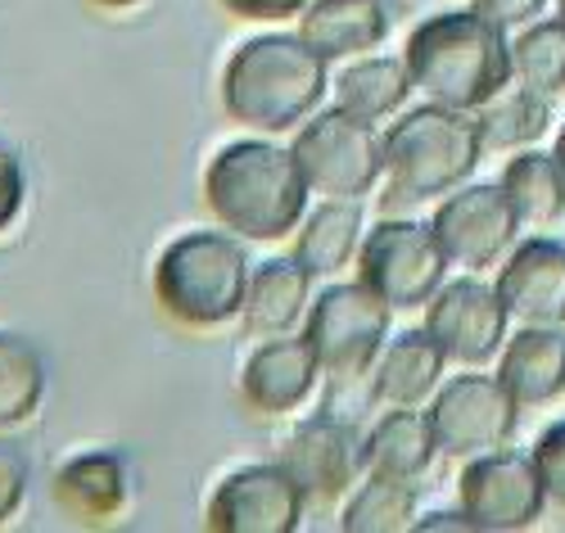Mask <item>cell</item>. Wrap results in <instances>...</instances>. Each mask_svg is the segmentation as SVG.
<instances>
[{
  "label": "cell",
  "mask_w": 565,
  "mask_h": 533,
  "mask_svg": "<svg viewBox=\"0 0 565 533\" xmlns=\"http://www.w3.org/2000/svg\"><path fill=\"white\" fill-rule=\"evenodd\" d=\"M362 245V204L358 200H321L303 213L295 231V258L312 276H335L358 258Z\"/></svg>",
  "instance_id": "cell-23"
},
{
  "label": "cell",
  "mask_w": 565,
  "mask_h": 533,
  "mask_svg": "<svg viewBox=\"0 0 565 533\" xmlns=\"http://www.w3.org/2000/svg\"><path fill=\"white\" fill-rule=\"evenodd\" d=\"M430 429L444 457H480L493 448H507L515 420H521V403H515L498 375H480V366H466V375L444 380L430 407Z\"/></svg>",
  "instance_id": "cell-9"
},
{
  "label": "cell",
  "mask_w": 565,
  "mask_h": 533,
  "mask_svg": "<svg viewBox=\"0 0 565 533\" xmlns=\"http://www.w3.org/2000/svg\"><path fill=\"white\" fill-rule=\"evenodd\" d=\"M321 380V362L308 334H271L249 353L241 371V398L263 416H286L308 403Z\"/></svg>",
  "instance_id": "cell-16"
},
{
  "label": "cell",
  "mask_w": 565,
  "mask_h": 533,
  "mask_svg": "<svg viewBox=\"0 0 565 533\" xmlns=\"http://www.w3.org/2000/svg\"><path fill=\"white\" fill-rule=\"evenodd\" d=\"M416 529H420V533H444V529L476 533V524H470V515H466V511H435V515H426V520H416Z\"/></svg>",
  "instance_id": "cell-35"
},
{
  "label": "cell",
  "mask_w": 565,
  "mask_h": 533,
  "mask_svg": "<svg viewBox=\"0 0 565 533\" xmlns=\"http://www.w3.org/2000/svg\"><path fill=\"white\" fill-rule=\"evenodd\" d=\"M312 185L295 150L263 136L231 140L204 168V204L209 213L241 239H286L308 213Z\"/></svg>",
  "instance_id": "cell-1"
},
{
  "label": "cell",
  "mask_w": 565,
  "mask_h": 533,
  "mask_svg": "<svg viewBox=\"0 0 565 533\" xmlns=\"http://www.w3.org/2000/svg\"><path fill=\"white\" fill-rule=\"evenodd\" d=\"M295 159L321 200H362L385 177V136L349 109H321L295 131Z\"/></svg>",
  "instance_id": "cell-7"
},
{
  "label": "cell",
  "mask_w": 565,
  "mask_h": 533,
  "mask_svg": "<svg viewBox=\"0 0 565 533\" xmlns=\"http://www.w3.org/2000/svg\"><path fill=\"white\" fill-rule=\"evenodd\" d=\"M217 6L235 19H249V23H280V19L303 14L308 0H217Z\"/></svg>",
  "instance_id": "cell-34"
},
{
  "label": "cell",
  "mask_w": 565,
  "mask_h": 533,
  "mask_svg": "<svg viewBox=\"0 0 565 533\" xmlns=\"http://www.w3.org/2000/svg\"><path fill=\"white\" fill-rule=\"evenodd\" d=\"M547 0H470V10L480 19H489L493 28L511 32V28H530L539 14H543Z\"/></svg>",
  "instance_id": "cell-33"
},
{
  "label": "cell",
  "mask_w": 565,
  "mask_h": 533,
  "mask_svg": "<svg viewBox=\"0 0 565 533\" xmlns=\"http://www.w3.org/2000/svg\"><path fill=\"white\" fill-rule=\"evenodd\" d=\"M23 200H28V172H23V159L14 145L0 140V235H6L19 213H23Z\"/></svg>",
  "instance_id": "cell-32"
},
{
  "label": "cell",
  "mask_w": 565,
  "mask_h": 533,
  "mask_svg": "<svg viewBox=\"0 0 565 533\" xmlns=\"http://www.w3.org/2000/svg\"><path fill=\"white\" fill-rule=\"evenodd\" d=\"M249 276L245 245L226 226L185 231L154 263V299L185 330H217L245 312Z\"/></svg>",
  "instance_id": "cell-5"
},
{
  "label": "cell",
  "mask_w": 565,
  "mask_h": 533,
  "mask_svg": "<svg viewBox=\"0 0 565 533\" xmlns=\"http://www.w3.org/2000/svg\"><path fill=\"white\" fill-rule=\"evenodd\" d=\"M312 303V271L290 254V258H267L249 276V295H245V326L249 334H290Z\"/></svg>",
  "instance_id": "cell-20"
},
{
  "label": "cell",
  "mask_w": 565,
  "mask_h": 533,
  "mask_svg": "<svg viewBox=\"0 0 565 533\" xmlns=\"http://www.w3.org/2000/svg\"><path fill=\"white\" fill-rule=\"evenodd\" d=\"M280 466L290 470V479L303 489L308 502H340L362 466V439L353 434V425H344L331 407L308 416L303 425H295V434L280 444Z\"/></svg>",
  "instance_id": "cell-14"
},
{
  "label": "cell",
  "mask_w": 565,
  "mask_h": 533,
  "mask_svg": "<svg viewBox=\"0 0 565 533\" xmlns=\"http://www.w3.org/2000/svg\"><path fill=\"white\" fill-rule=\"evenodd\" d=\"M502 390L525 407H547L565 394V326H521L502 353H498V371Z\"/></svg>",
  "instance_id": "cell-17"
},
{
  "label": "cell",
  "mask_w": 565,
  "mask_h": 533,
  "mask_svg": "<svg viewBox=\"0 0 565 533\" xmlns=\"http://www.w3.org/2000/svg\"><path fill=\"white\" fill-rule=\"evenodd\" d=\"M412 73L403 60L394 55H366L358 64H349L340 77H335V105L349 109L353 118L362 122H385L394 118L407 95H412Z\"/></svg>",
  "instance_id": "cell-24"
},
{
  "label": "cell",
  "mask_w": 565,
  "mask_h": 533,
  "mask_svg": "<svg viewBox=\"0 0 565 533\" xmlns=\"http://www.w3.org/2000/svg\"><path fill=\"white\" fill-rule=\"evenodd\" d=\"M502 190L511 195L521 222H530V226H547V222L565 217V172H561L556 154L521 150L515 159H507Z\"/></svg>",
  "instance_id": "cell-26"
},
{
  "label": "cell",
  "mask_w": 565,
  "mask_h": 533,
  "mask_svg": "<svg viewBox=\"0 0 565 533\" xmlns=\"http://www.w3.org/2000/svg\"><path fill=\"white\" fill-rule=\"evenodd\" d=\"M303 511L308 498L290 470L267 461L231 470L204 507V524L213 533H295L303 524Z\"/></svg>",
  "instance_id": "cell-12"
},
{
  "label": "cell",
  "mask_w": 565,
  "mask_h": 533,
  "mask_svg": "<svg viewBox=\"0 0 565 533\" xmlns=\"http://www.w3.org/2000/svg\"><path fill=\"white\" fill-rule=\"evenodd\" d=\"M45 398V358L28 334L0 330V434L36 416Z\"/></svg>",
  "instance_id": "cell-27"
},
{
  "label": "cell",
  "mask_w": 565,
  "mask_h": 533,
  "mask_svg": "<svg viewBox=\"0 0 565 533\" xmlns=\"http://www.w3.org/2000/svg\"><path fill=\"white\" fill-rule=\"evenodd\" d=\"M511 77L547 100L565 90V19H534L521 28L511 41Z\"/></svg>",
  "instance_id": "cell-28"
},
{
  "label": "cell",
  "mask_w": 565,
  "mask_h": 533,
  "mask_svg": "<svg viewBox=\"0 0 565 533\" xmlns=\"http://www.w3.org/2000/svg\"><path fill=\"white\" fill-rule=\"evenodd\" d=\"M430 226L452 267L484 271L515 245L525 222L498 181V185H457L452 195L439 200Z\"/></svg>",
  "instance_id": "cell-11"
},
{
  "label": "cell",
  "mask_w": 565,
  "mask_h": 533,
  "mask_svg": "<svg viewBox=\"0 0 565 533\" xmlns=\"http://www.w3.org/2000/svg\"><path fill=\"white\" fill-rule=\"evenodd\" d=\"M28 483H32V461L28 452L0 434V524H10L23 502H28Z\"/></svg>",
  "instance_id": "cell-30"
},
{
  "label": "cell",
  "mask_w": 565,
  "mask_h": 533,
  "mask_svg": "<svg viewBox=\"0 0 565 533\" xmlns=\"http://www.w3.org/2000/svg\"><path fill=\"white\" fill-rule=\"evenodd\" d=\"M344 533H403L416 529V479H394V475H371L366 483L349 493L344 515H340Z\"/></svg>",
  "instance_id": "cell-25"
},
{
  "label": "cell",
  "mask_w": 565,
  "mask_h": 533,
  "mask_svg": "<svg viewBox=\"0 0 565 533\" xmlns=\"http://www.w3.org/2000/svg\"><path fill=\"white\" fill-rule=\"evenodd\" d=\"M90 6H100V10H131L136 0H90Z\"/></svg>",
  "instance_id": "cell-36"
},
{
  "label": "cell",
  "mask_w": 565,
  "mask_h": 533,
  "mask_svg": "<svg viewBox=\"0 0 565 533\" xmlns=\"http://www.w3.org/2000/svg\"><path fill=\"white\" fill-rule=\"evenodd\" d=\"M444 366H448V353L426 326L403 330L381 349V358L371 366V398L385 407H420L444 384Z\"/></svg>",
  "instance_id": "cell-18"
},
{
  "label": "cell",
  "mask_w": 565,
  "mask_h": 533,
  "mask_svg": "<svg viewBox=\"0 0 565 533\" xmlns=\"http://www.w3.org/2000/svg\"><path fill=\"white\" fill-rule=\"evenodd\" d=\"M507 303L493 285H484L476 271L444 280L435 289V299L426 303V330L439 339V349L448 362L461 366H484L502 353L507 344Z\"/></svg>",
  "instance_id": "cell-13"
},
{
  "label": "cell",
  "mask_w": 565,
  "mask_h": 533,
  "mask_svg": "<svg viewBox=\"0 0 565 533\" xmlns=\"http://www.w3.org/2000/svg\"><path fill=\"white\" fill-rule=\"evenodd\" d=\"M457 498L470 524H476V533H521L539 524L547 507V489L539 479L534 457L511 448L470 457L457 479Z\"/></svg>",
  "instance_id": "cell-10"
},
{
  "label": "cell",
  "mask_w": 565,
  "mask_h": 533,
  "mask_svg": "<svg viewBox=\"0 0 565 533\" xmlns=\"http://www.w3.org/2000/svg\"><path fill=\"white\" fill-rule=\"evenodd\" d=\"M448 267L452 263L444 258L430 222L385 217L358 245V280L371 295H381L394 312L426 308L435 299V289L448 280Z\"/></svg>",
  "instance_id": "cell-8"
},
{
  "label": "cell",
  "mask_w": 565,
  "mask_h": 533,
  "mask_svg": "<svg viewBox=\"0 0 565 533\" xmlns=\"http://www.w3.org/2000/svg\"><path fill=\"white\" fill-rule=\"evenodd\" d=\"M403 64L426 100L480 114L511 82V41L476 10H444L412 28Z\"/></svg>",
  "instance_id": "cell-3"
},
{
  "label": "cell",
  "mask_w": 565,
  "mask_h": 533,
  "mask_svg": "<svg viewBox=\"0 0 565 533\" xmlns=\"http://www.w3.org/2000/svg\"><path fill=\"white\" fill-rule=\"evenodd\" d=\"M390 317L394 308L381 295H371L362 280L326 285L308 303V321H303L321 375H331L340 384L371 375L375 358L390 344Z\"/></svg>",
  "instance_id": "cell-6"
},
{
  "label": "cell",
  "mask_w": 565,
  "mask_h": 533,
  "mask_svg": "<svg viewBox=\"0 0 565 533\" xmlns=\"http://www.w3.org/2000/svg\"><path fill=\"white\" fill-rule=\"evenodd\" d=\"M534 466H539V479H543V489H547V502L565 507V420L547 425L539 434V444L530 448Z\"/></svg>",
  "instance_id": "cell-31"
},
{
  "label": "cell",
  "mask_w": 565,
  "mask_h": 533,
  "mask_svg": "<svg viewBox=\"0 0 565 533\" xmlns=\"http://www.w3.org/2000/svg\"><path fill=\"white\" fill-rule=\"evenodd\" d=\"M326 60L299 32L249 36L222 68V109L263 136L299 131L326 100Z\"/></svg>",
  "instance_id": "cell-2"
},
{
  "label": "cell",
  "mask_w": 565,
  "mask_h": 533,
  "mask_svg": "<svg viewBox=\"0 0 565 533\" xmlns=\"http://www.w3.org/2000/svg\"><path fill=\"white\" fill-rule=\"evenodd\" d=\"M480 131H484V150H525L534 145L547 122H552V100L539 90H502L498 100H489L480 114Z\"/></svg>",
  "instance_id": "cell-29"
},
{
  "label": "cell",
  "mask_w": 565,
  "mask_h": 533,
  "mask_svg": "<svg viewBox=\"0 0 565 533\" xmlns=\"http://www.w3.org/2000/svg\"><path fill=\"white\" fill-rule=\"evenodd\" d=\"M556 19H565V0H556Z\"/></svg>",
  "instance_id": "cell-38"
},
{
  "label": "cell",
  "mask_w": 565,
  "mask_h": 533,
  "mask_svg": "<svg viewBox=\"0 0 565 533\" xmlns=\"http://www.w3.org/2000/svg\"><path fill=\"white\" fill-rule=\"evenodd\" d=\"M439 457L430 416L416 407H390L371 425L362 439V466L371 475H394V479H420Z\"/></svg>",
  "instance_id": "cell-21"
},
{
  "label": "cell",
  "mask_w": 565,
  "mask_h": 533,
  "mask_svg": "<svg viewBox=\"0 0 565 533\" xmlns=\"http://www.w3.org/2000/svg\"><path fill=\"white\" fill-rule=\"evenodd\" d=\"M484 159L480 118L448 105H416L385 131V177L394 204H426L452 195Z\"/></svg>",
  "instance_id": "cell-4"
},
{
  "label": "cell",
  "mask_w": 565,
  "mask_h": 533,
  "mask_svg": "<svg viewBox=\"0 0 565 533\" xmlns=\"http://www.w3.org/2000/svg\"><path fill=\"white\" fill-rule=\"evenodd\" d=\"M390 6L385 0H308V10L299 14V36L312 51L335 64L375 51L390 36Z\"/></svg>",
  "instance_id": "cell-19"
},
{
  "label": "cell",
  "mask_w": 565,
  "mask_h": 533,
  "mask_svg": "<svg viewBox=\"0 0 565 533\" xmlns=\"http://www.w3.org/2000/svg\"><path fill=\"white\" fill-rule=\"evenodd\" d=\"M552 154H556V163H561V172H565V127L556 131V145H552Z\"/></svg>",
  "instance_id": "cell-37"
},
{
  "label": "cell",
  "mask_w": 565,
  "mask_h": 533,
  "mask_svg": "<svg viewBox=\"0 0 565 533\" xmlns=\"http://www.w3.org/2000/svg\"><path fill=\"white\" fill-rule=\"evenodd\" d=\"M493 289L511 317L530 326H565V245L552 235H530L511 245Z\"/></svg>",
  "instance_id": "cell-15"
},
{
  "label": "cell",
  "mask_w": 565,
  "mask_h": 533,
  "mask_svg": "<svg viewBox=\"0 0 565 533\" xmlns=\"http://www.w3.org/2000/svg\"><path fill=\"white\" fill-rule=\"evenodd\" d=\"M55 498L68 515L105 524L127 507V466L118 452H82L55 470Z\"/></svg>",
  "instance_id": "cell-22"
}]
</instances>
